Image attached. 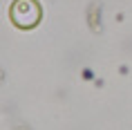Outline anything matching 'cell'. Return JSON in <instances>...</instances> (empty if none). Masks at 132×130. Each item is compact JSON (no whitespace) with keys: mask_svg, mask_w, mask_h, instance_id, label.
Masks as SVG:
<instances>
[{"mask_svg":"<svg viewBox=\"0 0 132 130\" xmlns=\"http://www.w3.org/2000/svg\"><path fill=\"white\" fill-rule=\"evenodd\" d=\"M9 18L18 29H34L43 18V7L38 0H14L9 7Z\"/></svg>","mask_w":132,"mask_h":130,"instance_id":"6da1fadb","label":"cell"}]
</instances>
